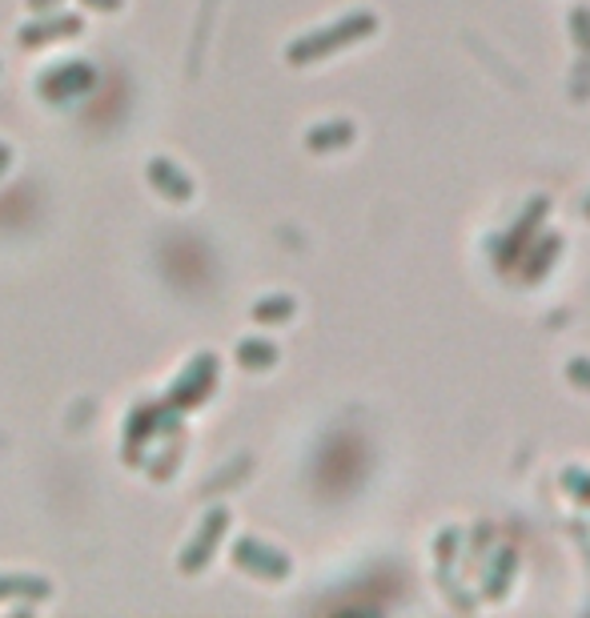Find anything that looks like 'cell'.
Returning a JSON list of instances; mask_svg holds the SVG:
<instances>
[{
	"label": "cell",
	"mask_w": 590,
	"mask_h": 618,
	"mask_svg": "<svg viewBox=\"0 0 590 618\" xmlns=\"http://www.w3.org/2000/svg\"><path fill=\"white\" fill-rule=\"evenodd\" d=\"M225 527H229V510H210L201 522H197V534L189 539V546L181 551V575H197V570H205L213 558V551H217V542H222Z\"/></svg>",
	"instance_id": "cell-1"
},
{
	"label": "cell",
	"mask_w": 590,
	"mask_h": 618,
	"mask_svg": "<svg viewBox=\"0 0 590 618\" xmlns=\"http://www.w3.org/2000/svg\"><path fill=\"white\" fill-rule=\"evenodd\" d=\"M213 378H217V357H213V354H197L193 362L185 366L181 378L173 382L170 406H177V409L201 406V402L210 398V390H213Z\"/></svg>",
	"instance_id": "cell-2"
},
{
	"label": "cell",
	"mask_w": 590,
	"mask_h": 618,
	"mask_svg": "<svg viewBox=\"0 0 590 618\" xmlns=\"http://www.w3.org/2000/svg\"><path fill=\"white\" fill-rule=\"evenodd\" d=\"M80 28H85V21H80L77 13H61V16L40 13L33 25L21 28V45H25V49H40V45H53V40L77 37Z\"/></svg>",
	"instance_id": "cell-3"
},
{
	"label": "cell",
	"mask_w": 590,
	"mask_h": 618,
	"mask_svg": "<svg viewBox=\"0 0 590 618\" xmlns=\"http://www.w3.org/2000/svg\"><path fill=\"white\" fill-rule=\"evenodd\" d=\"M362 28H369V21H346V25L329 28V33H314V37L289 45V61H298V65H302V61H314V56H322V53H334L338 45H346L350 37H357Z\"/></svg>",
	"instance_id": "cell-4"
},
{
	"label": "cell",
	"mask_w": 590,
	"mask_h": 618,
	"mask_svg": "<svg viewBox=\"0 0 590 618\" xmlns=\"http://www.w3.org/2000/svg\"><path fill=\"white\" fill-rule=\"evenodd\" d=\"M234 558L241 570H250V575H265V579H286L289 575V563L281 558L277 551L262 546L258 539H241L234 546Z\"/></svg>",
	"instance_id": "cell-5"
},
{
	"label": "cell",
	"mask_w": 590,
	"mask_h": 618,
	"mask_svg": "<svg viewBox=\"0 0 590 618\" xmlns=\"http://www.w3.org/2000/svg\"><path fill=\"white\" fill-rule=\"evenodd\" d=\"M92 85V68L89 65H57L45 73L40 80V92L49 97V101H65L73 92H85Z\"/></svg>",
	"instance_id": "cell-6"
},
{
	"label": "cell",
	"mask_w": 590,
	"mask_h": 618,
	"mask_svg": "<svg viewBox=\"0 0 590 618\" xmlns=\"http://www.w3.org/2000/svg\"><path fill=\"white\" fill-rule=\"evenodd\" d=\"M149 185H153L158 193H165V201H177V205H185V201L193 198V181L165 157L149 161Z\"/></svg>",
	"instance_id": "cell-7"
},
{
	"label": "cell",
	"mask_w": 590,
	"mask_h": 618,
	"mask_svg": "<svg viewBox=\"0 0 590 618\" xmlns=\"http://www.w3.org/2000/svg\"><path fill=\"white\" fill-rule=\"evenodd\" d=\"M53 587L45 579H33V575H0V603H9V598H28V603H40V598H49Z\"/></svg>",
	"instance_id": "cell-8"
},
{
	"label": "cell",
	"mask_w": 590,
	"mask_h": 618,
	"mask_svg": "<svg viewBox=\"0 0 590 618\" xmlns=\"http://www.w3.org/2000/svg\"><path fill=\"white\" fill-rule=\"evenodd\" d=\"M274 357H277V350L269 342H262V338H250V342L237 345V362H241V366H250V369L269 366Z\"/></svg>",
	"instance_id": "cell-9"
},
{
	"label": "cell",
	"mask_w": 590,
	"mask_h": 618,
	"mask_svg": "<svg viewBox=\"0 0 590 618\" xmlns=\"http://www.w3.org/2000/svg\"><path fill=\"white\" fill-rule=\"evenodd\" d=\"M289 310H293V302H289V298H274V302L253 305V317H258V321H277V317H286Z\"/></svg>",
	"instance_id": "cell-10"
},
{
	"label": "cell",
	"mask_w": 590,
	"mask_h": 618,
	"mask_svg": "<svg viewBox=\"0 0 590 618\" xmlns=\"http://www.w3.org/2000/svg\"><path fill=\"white\" fill-rule=\"evenodd\" d=\"M346 137H350V129H346V125H334V129H314V133H310V146L326 149V146H338V141H346Z\"/></svg>",
	"instance_id": "cell-11"
},
{
	"label": "cell",
	"mask_w": 590,
	"mask_h": 618,
	"mask_svg": "<svg viewBox=\"0 0 590 618\" xmlns=\"http://www.w3.org/2000/svg\"><path fill=\"white\" fill-rule=\"evenodd\" d=\"M57 4H61V0H28V9H33V13H49V9H57Z\"/></svg>",
	"instance_id": "cell-12"
},
{
	"label": "cell",
	"mask_w": 590,
	"mask_h": 618,
	"mask_svg": "<svg viewBox=\"0 0 590 618\" xmlns=\"http://www.w3.org/2000/svg\"><path fill=\"white\" fill-rule=\"evenodd\" d=\"M80 4H92V9H105V13L121 9V0H80Z\"/></svg>",
	"instance_id": "cell-13"
},
{
	"label": "cell",
	"mask_w": 590,
	"mask_h": 618,
	"mask_svg": "<svg viewBox=\"0 0 590 618\" xmlns=\"http://www.w3.org/2000/svg\"><path fill=\"white\" fill-rule=\"evenodd\" d=\"M9 165H13V149H9V146H0V177L9 173Z\"/></svg>",
	"instance_id": "cell-14"
}]
</instances>
